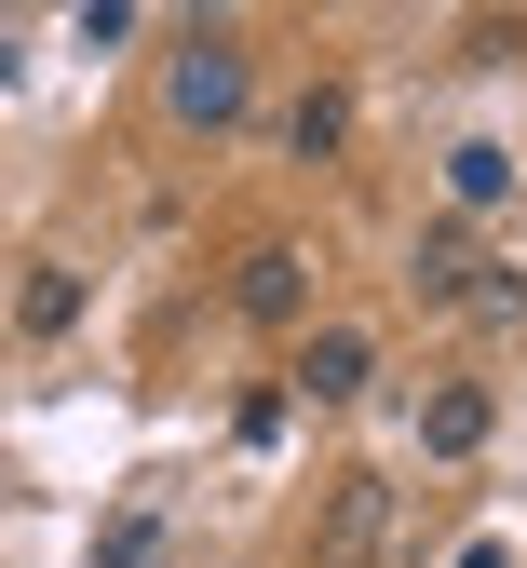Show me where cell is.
I'll return each instance as SVG.
<instances>
[{
  "instance_id": "7a4b0ae2",
  "label": "cell",
  "mask_w": 527,
  "mask_h": 568,
  "mask_svg": "<svg viewBox=\"0 0 527 568\" xmlns=\"http://www.w3.org/2000/svg\"><path fill=\"white\" fill-rule=\"evenodd\" d=\"M379 528H393V487H379V474H338V487H325V568H365Z\"/></svg>"
},
{
  "instance_id": "3957f363",
  "label": "cell",
  "mask_w": 527,
  "mask_h": 568,
  "mask_svg": "<svg viewBox=\"0 0 527 568\" xmlns=\"http://www.w3.org/2000/svg\"><path fill=\"white\" fill-rule=\"evenodd\" d=\"M365 366H379V352H365V325H312V352H297V393H312V406H352Z\"/></svg>"
},
{
  "instance_id": "9c48e42d",
  "label": "cell",
  "mask_w": 527,
  "mask_h": 568,
  "mask_svg": "<svg viewBox=\"0 0 527 568\" xmlns=\"http://www.w3.org/2000/svg\"><path fill=\"white\" fill-rule=\"evenodd\" d=\"M14 312H28V325H41V338H54V325H68V312H82V284H68V271H28V298H14Z\"/></svg>"
},
{
  "instance_id": "ba28073f",
  "label": "cell",
  "mask_w": 527,
  "mask_h": 568,
  "mask_svg": "<svg viewBox=\"0 0 527 568\" xmlns=\"http://www.w3.org/2000/svg\"><path fill=\"white\" fill-rule=\"evenodd\" d=\"M338 135H352V109H338V95H297V122H284V150H297V163H325Z\"/></svg>"
},
{
  "instance_id": "277c9868",
  "label": "cell",
  "mask_w": 527,
  "mask_h": 568,
  "mask_svg": "<svg viewBox=\"0 0 527 568\" xmlns=\"http://www.w3.org/2000/svg\"><path fill=\"white\" fill-rule=\"evenodd\" d=\"M406 284H419V298H474V217H433L406 244Z\"/></svg>"
},
{
  "instance_id": "5b68a950",
  "label": "cell",
  "mask_w": 527,
  "mask_h": 568,
  "mask_svg": "<svg viewBox=\"0 0 527 568\" xmlns=\"http://www.w3.org/2000/svg\"><path fill=\"white\" fill-rule=\"evenodd\" d=\"M500 190H514V150L500 135H460V150H446V203L474 217V203H500Z\"/></svg>"
},
{
  "instance_id": "8992f818",
  "label": "cell",
  "mask_w": 527,
  "mask_h": 568,
  "mask_svg": "<svg viewBox=\"0 0 527 568\" xmlns=\"http://www.w3.org/2000/svg\"><path fill=\"white\" fill-rule=\"evenodd\" d=\"M419 447H433V460H460V447H487V393H433V419H419Z\"/></svg>"
},
{
  "instance_id": "6da1fadb",
  "label": "cell",
  "mask_w": 527,
  "mask_h": 568,
  "mask_svg": "<svg viewBox=\"0 0 527 568\" xmlns=\"http://www.w3.org/2000/svg\"><path fill=\"white\" fill-rule=\"evenodd\" d=\"M163 95H176V122H244V41L203 28V41L163 68Z\"/></svg>"
},
{
  "instance_id": "30bf717a",
  "label": "cell",
  "mask_w": 527,
  "mask_h": 568,
  "mask_svg": "<svg viewBox=\"0 0 527 568\" xmlns=\"http://www.w3.org/2000/svg\"><path fill=\"white\" fill-rule=\"evenodd\" d=\"M149 555H163V515H122V528L95 541V568H149Z\"/></svg>"
},
{
  "instance_id": "52a82bcc",
  "label": "cell",
  "mask_w": 527,
  "mask_h": 568,
  "mask_svg": "<svg viewBox=\"0 0 527 568\" xmlns=\"http://www.w3.org/2000/svg\"><path fill=\"white\" fill-rule=\"evenodd\" d=\"M244 312H257V325H284V312H297V257H284V244H257V257H244Z\"/></svg>"
}]
</instances>
